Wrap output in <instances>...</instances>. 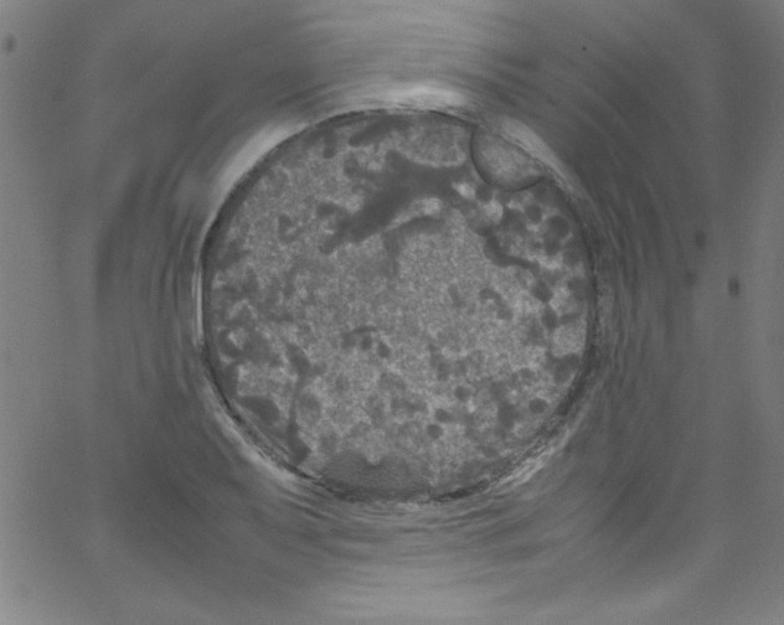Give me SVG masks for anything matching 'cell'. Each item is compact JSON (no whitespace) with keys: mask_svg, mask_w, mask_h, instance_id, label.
I'll return each instance as SVG.
<instances>
[{"mask_svg":"<svg viewBox=\"0 0 784 625\" xmlns=\"http://www.w3.org/2000/svg\"><path fill=\"white\" fill-rule=\"evenodd\" d=\"M493 162L488 163L490 175L504 187L517 188L534 182L540 175L538 165L522 152L513 148L497 146Z\"/></svg>","mask_w":784,"mask_h":625,"instance_id":"obj_1","label":"cell"},{"mask_svg":"<svg viewBox=\"0 0 784 625\" xmlns=\"http://www.w3.org/2000/svg\"><path fill=\"white\" fill-rule=\"evenodd\" d=\"M500 131L513 146L519 147L529 156L539 159L540 162L548 164L550 167H557V159L548 144L524 123L505 118L500 123Z\"/></svg>","mask_w":784,"mask_h":625,"instance_id":"obj_2","label":"cell"},{"mask_svg":"<svg viewBox=\"0 0 784 625\" xmlns=\"http://www.w3.org/2000/svg\"><path fill=\"white\" fill-rule=\"evenodd\" d=\"M456 395L459 400L466 401L468 399L469 392L466 389H464V387H459V389L456 392Z\"/></svg>","mask_w":784,"mask_h":625,"instance_id":"obj_3","label":"cell"}]
</instances>
